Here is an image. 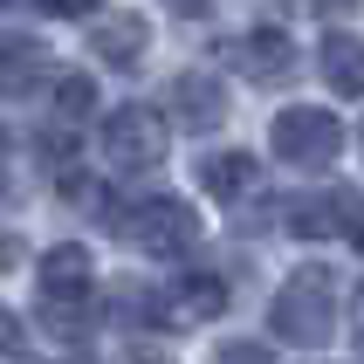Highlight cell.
Wrapping results in <instances>:
<instances>
[{
  "mask_svg": "<svg viewBox=\"0 0 364 364\" xmlns=\"http://www.w3.org/2000/svg\"><path fill=\"white\" fill-rule=\"evenodd\" d=\"M337 282H330V268H296L282 289H275V303H268V330L296 350H316L330 344V330H337Z\"/></svg>",
  "mask_w": 364,
  "mask_h": 364,
  "instance_id": "obj_1",
  "label": "cell"
},
{
  "mask_svg": "<svg viewBox=\"0 0 364 364\" xmlns=\"http://www.w3.org/2000/svg\"><path fill=\"white\" fill-rule=\"evenodd\" d=\"M117 234L138 255H186V247H200V213L186 200H172V193H151L131 213H117Z\"/></svg>",
  "mask_w": 364,
  "mask_h": 364,
  "instance_id": "obj_2",
  "label": "cell"
},
{
  "mask_svg": "<svg viewBox=\"0 0 364 364\" xmlns=\"http://www.w3.org/2000/svg\"><path fill=\"white\" fill-rule=\"evenodd\" d=\"M275 151H282L289 165H303V172H323V165H337V151H344V124L330 117V110H309V103H296V110H282L275 117Z\"/></svg>",
  "mask_w": 364,
  "mask_h": 364,
  "instance_id": "obj_3",
  "label": "cell"
},
{
  "mask_svg": "<svg viewBox=\"0 0 364 364\" xmlns=\"http://www.w3.org/2000/svg\"><path fill=\"white\" fill-rule=\"evenodd\" d=\"M97 138H103V151H110V165H124V172H144V165L165 159V117H159V110H144V103L110 110Z\"/></svg>",
  "mask_w": 364,
  "mask_h": 364,
  "instance_id": "obj_4",
  "label": "cell"
},
{
  "mask_svg": "<svg viewBox=\"0 0 364 364\" xmlns=\"http://www.w3.org/2000/svg\"><path fill=\"white\" fill-rule=\"evenodd\" d=\"M220 62L234 69V76H289L296 69V41L282 35V28H247V35H220Z\"/></svg>",
  "mask_w": 364,
  "mask_h": 364,
  "instance_id": "obj_5",
  "label": "cell"
},
{
  "mask_svg": "<svg viewBox=\"0 0 364 364\" xmlns=\"http://www.w3.org/2000/svg\"><path fill=\"white\" fill-rule=\"evenodd\" d=\"M35 282H41V296H48V303H76V296H90V282H97V262H90V247L62 241V247H48V255H41Z\"/></svg>",
  "mask_w": 364,
  "mask_h": 364,
  "instance_id": "obj_6",
  "label": "cell"
},
{
  "mask_svg": "<svg viewBox=\"0 0 364 364\" xmlns=\"http://www.w3.org/2000/svg\"><path fill=\"white\" fill-rule=\"evenodd\" d=\"M172 117L186 124V131H220L227 124V97H220V82L213 76H172Z\"/></svg>",
  "mask_w": 364,
  "mask_h": 364,
  "instance_id": "obj_7",
  "label": "cell"
},
{
  "mask_svg": "<svg viewBox=\"0 0 364 364\" xmlns=\"http://www.w3.org/2000/svg\"><path fill=\"white\" fill-rule=\"evenodd\" d=\"M144 21L138 14H103L97 28H90V55L103 62V69H138L144 62Z\"/></svg>",
  "mask_w": 364,
  "mask_h": 364,
  "instance_id": "obj_8",
  "label": "cell"
},
{
  "mask_svg": "<svg viewBox=\"0 0 364 364\" xmlns=\"http://www.w3.org/2000/svg\"><path fill=\"white\" fill-rule=\"evenodd\" d=\"M316 62H323V82L330 90H344V97H364V35H323V48H316Z\"/></svg>",
  "mask_w": 364,
  "mask_h": 364,
  "instance_id": "obj_9",
  "label": "cell"
},
{
  "mask_svg": "<svg viewBox=\"0 0 364 364\" xmlns=\"http://www.w3.org/2000/svg\"><path fill=\"white\" fill-rule=\"evenodd\" d=\"M165 303H172V323H206L227 309V282L220 275H186V282L165 289Z\"/></svg>",
  "mask_w": 364,
  "mask_h": 364,
  "instance_id": "obj_10",
  "label": "cell"
},
{
  "mask_svg": "<svg viewBox=\"0 0 364 364\" xmlns=\"http://www.w3.org/2000/svg\"><path fill=\"white\" fill-rule=\"evenodd\" d=\"M344 200L350 193H303V200H289V234H303V241H323V234H337L344 227Z\"/></svg>",
  "mask_w": 364,
  "mask_h": 364,
  "instance_id": "obj_11",
  "label": "cell"
},
{
  "mask_svg": "<svg viewBox=\"0 0 364 364\" xmlns=\"http://www.w3.org/2000/svg\"><path fill=\"white\" fill-rule=\"evenodd\" d=\"M200 186L213 200H241L255 193V151H206L200 159Z\"/></svg>",
  "mask_w": 364,
  "mask_h": 364,
  "instance_id": "obj_12",
  "label": "cell"
},
{
  "mask_svg": "<svg viewBox=\"0 0 364 364\" xmlns=\"http://www.w3.org/2000/svg\"><path fill=\"white\" fill-rule=\"evenodd\" d=\"M41 69H48V48L35 35H0V90H35Z\"/></svg>",
  "mask_w": 364,
  "mask_h": 364,
  "instance_id": "obj_13",
  "label": "cell"
},
{
  "mask_svg": "<svg viewBox=\"0 0 364 364\" xmlns=\"http://www.w3.org/2000/svg\"><path fill=\"white\" fill-rule=\"evenodd\" d=\"M90 103H97V90H90L82 76H62V82H55V117H62V124H76Z\"/></svg>",
  "mask_w": 364,
  "mask_h": 364,
  "instance_id": "obj_14",
  "label": "cell"
},
{
  "mask_svg": "<svg viewBox=\"0 0 364 364\" xmlns=\"http://www.w3.org/2000/svg\"><path fill=\"white\" fill-rule=\"evenodd\" d=\"M344 234H350V247L364 255V193H350V200H344Z\"/></svg>",
  "mask_w": 364,
  "mask_h": 364,
  "instance_id": "obj_15",
  "label": "cell"
},
{
  "mask_svg": "<svg viewBox=\"0 0 364 364\" xmlns=\"http://www.w3.org/2000/svg\"><path fill=\"white\" fill-rule=\"evenodd\" d=\"M21 344H28V337H21V323H14V309H0V358H14Z\"/></svg>",
  "mask_w": 364,
  "mask_h": 364,
  "instance_id": "obj_16",
  "label": "cell"
},
{
  "mask_svg": "<svg viewBox=\"0 0 364 364\" xmlns=\"http://www.w3.org/2000/svg\"><path fill=\"white\" fill-rule=\"evenodd\" d=\"M14 200V151H7V131H0V206Z\"/></svg>",
  "mask_w": 364,
  "mask_h": 364,
  "instance_id": "obj_17",
  "label": "cell"
},
{
  "mask_svg": "<svg viewBox=\"0 0 364 364\" xmlns=\"http://www.w3.org/2000/svg\"><path fill=\"white\" fill-rule=\"evenodd\" d=\"M41 14H90V7H97V0H35Z\"/></svg>",
  "mask_w": 364,
  "mask_h": 364,
  "instance_id": "obj_18",
  "label": "cell"
},
{
  "mask_svg": "<svg viewBox=\"0 0 364 364\" xmlns=\"http://www.w3.org/2000/svg\"><path fill=\"white\" fill-rule=\"evenodd\" d=\"M172 14H186V21H200V14H213V0H165Z\"/></svg>",
  "mask_w": 364,
  "mask_h": 364,
  "instance_id": "obj_19",
  "label": "cell"
},
{
  "mask_svg": "<svg viewBox=\"0 0 364 364\" xmlns=\"http://www.w3.org/2000/svg\"><path fill=\"white\" fill-rule=\"evenodd\" d=\"M14 262H21V241H14V234H0V275H7Z\"/></svg>",
  "mask_w": 364,
  "mask_h": 364,
  "instance_id": "obj_20",
  "label": "cell"
},
{
  "mask_svg": "<svg viewBox=\"0 0 364 364\" xmlns=\"http://www.w3.org/2000/svg\"><path fill=\"white\" fill-rule=\"evenodd\" d=\"M358 350H364V289H358Z\"/></svg>",
  "mask_w": 364,
  "mask_h": 364,
  "instance_id": "obj_21",
  "label": "cell"
},
{
  "mask_svg": "<svg viewBox=\"0 0 364 364\" xmlns=\"http://www.w3.org/2000/svg\"><path fill=\"white\" fill-rule=\"evenodd\" d=\"M358 144H364V131H358Z\"/></svg>",
  "mask_w": 364,
  "mask_h": 364,
  "instance_id": "obj_22",
  "label": "cell"
},
{
  "mask_svg": "<svg viewBox=\"0 0 364 364\" xmlns=\"http://www.w3.org/2000/svg\"><path fill=\"white\" fill-rule=\"evenodd\" d=\"M0 7H7V0H0Z\"/></svg>",
  "mask_w": 364,
  "mask_h": 364,
  "instance_id": "obj_23",
  "label": "cell"
}]
</instances>
